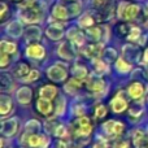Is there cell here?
Segmentation results:
<instances>
[{
    "label": "cell",
    "instance_id": "obj_1",
    "mask_svg": "<svg viewBox=\"0 0 148 148\" xmlns=\"http://www.w3.org/2000/svg\"><path fill=\"white\" fill-rule=\"evenodd\" d=\"M118 16L121 18L125 20H133L134 17H136V14L139 13V7L136 4H129V3H121L120 10H118Z\"/></svg>",
    "mask_w": 148,
    "mask_h": 148
},
{
    "label": "cell",
    "instance_id": "obj_2",
    "mask_svg": "<svg viewBox=\"0 0 148 148\" xmlns=\"http://www.w3.org/2000/svg\"><path fill=\"white\" fill-rule=\"evenodd\" d=\"M92 131V126L90 123V120L87 117H81L77 121V135L79 136H88L90 133Z\"/></svg>",
    "mask_w": 148,
    "mask_h": 148
},
{
    "label": "cell",
    "instance_id": "obj_3",
    "mask_svg": "<svg viewBox=\"0 0 148 148\" xmlns=\"http://www.w3.org/2000/svg\"><path fill=\"white\" fill-rule=\"evenodd\" d=\"M39 18H40V13H39L38 9L33 7H27L26 10H22L21 12V20L23 22L27 23H33V22H38Z\"/></svg>",
    "mask_w": 148,
    "mask_h": 148
},
{
    "label": "cell",
    "instance_id": "obj_4",
    "mask_svg": "<svg viewBox=\"0 0 148 148\" xmlns=\"http://www.w3.org/2000/svg\"><path fill=\"white\" fill-rule=\"evenodd\" d=\"M47 73H48V78L52 79V81H55V82H61L66 78V72H65L64 69H61L59 65L51 66L48 70H47Z\"/></svg>",
    "mask_w": 148,
    "mask_h": 148
},
{
    "label": "cell",
    "instance_id": "obj_5",
    "mask_svg": "<svg viewBox=\"0 0 148 148\" xmlns=\"http://www.w3.org/2000/svg\"><path fill=\"white\" fill-rule=\"evenodd\" d=\"M27 144L33 148H46V146L48 144V140H47V138L43 135L31 134L27 139Z\"/></svg>",
    "mask_w": 148,
    "mask_h": 148
},
{
    "label": "cell",
    "instance_id": "obj_6",
    "mask_svg": "<svg viewBox=\"0 0 148 148\" xmlns=\"http://www.w3.org/2000/svg\"><path fill=\"white\" fill-rule=\"evenodd\" d=\"M17 130V118H10L8 121H4L1 126V134L5 136H10Z\"/></svg>",
    "mask_w": 148,
    "mask_h": 148
},
{
    "label": "cell",
    "instance_id": "obj_7",
    "mask_svg": "<svg viewBox=\"0 0 148 148\" xmlns=\"http://www.w3.org/2000/svg\"><path fill=\"white\" fill-rule=\"evenodd\" d=\"M110 107H112L113 112L121 113L127 108V101H126L121 95H116V96L112 99V101H110Z\"/></svg>",
    "mask_w": 148,
    "mask_h": 148
},
{
    "label": "cell",
    "instance_id": "obj_8",
    "mask_svg": "<svg viewBox=\"0 0 148 148\" xmlns=\"http://www.w3.org/2000/svg\"><path fill=\"white\" fill-rule=\"evenodd\" d=\"M87 86L92 92H100L104 88V81L99 75H91L87 82Z\"/></svg>",
    "mask_w": 148,
    "mask_h": 148
},
{
    "label": "cell",
    "instance_id": "obj_9",
    "mask_svg": "<svg viewBox=\"0 0 148 148\" xmlns=\"http://www.w3.org/2000/svg\"><path fill=\"white\" fill-rule=\"evenodd\" d=\"M101 48L103 44H90V46H86L83 48V53L87 57H91V59L95 60L97 56L101 55Z\"/></svg>",
    "mask_w": 148,
    "mask_h": 148
},
{
    "label": "cell",
    "instance_id": "obj_10",
    "mask_svg": "<svg viewBox=\"0 0 148 148\" xmlns=\"http://www.w3.org/2000/svg\"><path fill=\"white\" fill-rule=\"evenodd\" d=\"M26 53H27L29 57H33V59H42L44 57V48L39 44H31V46L27 47L26 49Z\"/></svg>",
    "mask_w": 148,
    "mask_h": 148
},
{
    "label": "cell",
    "instance_id": "obj_11",
    "mask_svg": "<svg viewBox=\"0 0 148 148\" xmlns=\"http://www.w3.org/2000/svg\"><path fill=\"white\" fill-rule=\"evenodd\" d=\"M36 109H38L39 112L42 113V114L47 116V114H49V113L52 112V109H53V105H52L51 100H46V99H42V97H39V100L36 101Z\"/></svg>",
    "mask_w": 148,
    "mask_h": 148
},
{
    "label": "cell",
    "instance_id": "obj_12",
    "mask_svg": "<svg viewBox=\"0 0 148 148\" xmlns=\"http://www.w3.org/2000/svg\"><path fill=\"white\" fill-rule=\"evenodd\" d=\"M31 95H33V91H31L29 87H21L17 91V100L21 104H27L31 100Z\"/></svg>",
    "mask_w": 148,
    "mask_h": 148
},
{
    "label": "cell",
    "instance_id": "obj_13",
    "mask_svg": "<svg viewBox=\"0 0 148 148\" xmlns=\"http://www.w3.org/2000/svg\"><path fill=\"white\" fill-rule=\"evenodd\" d=\"M57 90L55 86H51V84H47V86H43L40 90H39V96L42 99H46V100H52L56 95Z\"/></svg>",
    "mask_w": 148,
    "mask_h": 148
},
{
    "label": "cell",
    "instance_id": "obj_14",
    "mask_svg": "<svg viewBox=\"0 0 148 148\" xmlns=\"http://www.w3.org/2000/svg\"><path fill=\"white\" fill-rule=\"evenodd\" d=\"M143 92H144V88L140 83L138 82H134V83L130 84L129 87V95H130L133 99H140L143 96Z\"/></svg>",
    "mask_w": 148,
    "mask_h": 148
},
{
    "label": "cell",
    "instance_id": "obj_15",
    "mask_svg": "<svg viewBox=\"0 0 148 148\" xmlns=\"http://www.w3.org/2000/svg\"><path fill=\"white\" fill-rule=\"evenodd\" d=\"M52 14H53L56 18H59V20H66V18L69 17V13H68L66 8H65V5H62L61 3L53 7Z\"/></svg>",
    "mask_w": 148,
    "mask_h": 148
},
{
    "label": "cell",
    "instance_id": "obj_16",
    "mask_svg": "<svg viewBox=\"0 0 148 148\" xmlns=\"http://www.w3.org/2000/svg\"><path fill=\"white\" fill-rule=\"evenodd\" d=\"M47 35L51 39H53V40H57V39H60L62 36V29L57 25H52L47 29Z\"/></svg>",
    "mask_w": 148,
    "mask_h": 148
},
{
    "label": "cell",
    "instance_id": "obj_17",
    "mask_svg": "<svg viewBox=\"0 0 148 148\" xmlns=\"http://www.w3.org/2000/svg\"><path fill=\"white\" fill-rule=\"evenodd\" d=\"M12 109V99L8 95H1V116H5Z\"/></svg>",
    "mask_w": 148,
    "mask_h": 148
},
{
    "label": "cell",
    "instance_id": "obj_18",
    "mask_svg": "<svg viewBox=\"0 0 148 148\" xmlns=\"http://www.w3.org/2000/svg\"><path fill=\"white\" fill-rule=\"evenodd\" d=\"M59 53L60 56L65 57V59H72L73 57V49L70 47L69 43H62L59 48Z\"/></svg>",
    "mask_w": 148,
    "mask_h": 148
},
{
    "label": "cell",
    "instance_id": "obj_19",
    "mask_svg": "<svg viewBox=\"0 0 148 148\" xmlns=\"http://www.w3.org/2000/svg\"><path fill=\"white\" fill-rule=\"evenodd\" d=\"M72 73L74 74V78H77V79H84L87 77L86 68L82 66V65H75V66H73Z\"/></svg>",
    "mask_w": 148,
    "mask_h": 148
},
{
    "label": "cell",
    "instance_id": "obj_20",
    "mask_svg": "<svg viewBox=\"0 0 148 148\" xmlns=\"http://www.w3.org/2000/svg\"><path fill=\"white\" fill-rule=\"evenodd\" d=\"M40 38V30H39L38 27H30L27 30V34H26V40H38V39Z\"/></svg>",
    "mask_w": 148,
    "mask_h": 148
},
{
    "label": "cell",
    "instance_id": "obj_21",
    "mask_svg": "<svg viewBox=\"0 0 148 148\" xmlns=\"http://www.w3.org/2000/svg\"><path fill=\"white\" fill-rule=\"evenodd\" d=\"M16 49H17V47H16L14 43H10V42H5L3 40L1 42V52H4V53H14Z\"/></svg>",
    "mask_w": 148,
    "mask_h": 148
},
{
    "label": "cell",
    "instance_id": "obj_22",
    "mask_svg": "<svg viewBox=\"0 0 148 148\" xmlns=\"http://www.w3.org/2000/svg\"><path fill=\"white\" fill-rule=\"evenodd\" d=\"M116 69H117L120 73H127L129 70L131 69V65L127 64L123 59H120V60H117V62H116Z\"/></svg>",
    "mask_w": 148,
    "mask_h": 148
},
{
    "label": "cell",
    "instance_id": "obj_23",
    "mask_svg": "<svg viewBox=\"0 0 148 148\" xmlns=\"http://www.w3.org/2000/svg\"><path fill=\"white\" fill-rule=\"evenodd\" d=\"M69 38L72 39L75 44H83V36H82V34L78 33L75 29H72V30L69 31Z\"/></svg>",
    "mask_w": 148,
    "mask_h": 148
},
{
    "label": "cell",
    "instance_id": "obj_24",
    "mask_svg": "<svg viewBox=\"0 0 148 148\" xmlns=\"http://www.w3.org/2000/svg\"><path fill=\"white\" fill-rule=\"evenodd\" d=\"M21 25L18 22H13L8 26V34H12L13 36H20L21 35Z\"/></svg>",
    "mask_w": 148,
    "mask_h": 148
},
{
    "label": "cell",
    "instance_id": "obj_25",
    "mask_svg": "<svg viewBox=\"0 0 148 148\" xmlns=\"http://www.w3.org/2000/svg\"><path fill=\"white\" fill-rule=\"evenodd\" d=\"M94 23V18L90 14H83L81 18H79V26L81 27H90Z\"/></svg>",
    "mask_w": 148,
    "mask_h": 148
},
{
    "label": "cell",
    "instance_id": "obj_26",
    "mask_svg": "<svg viewBox=\"0 0 148 148\" xmlns=\"http://www.w3.org/2000/svg\"><path fill=\"white\" fill-rule=\"evenodd\" d=\"M29 66L26 64H23V62H21V64H18V66L16 68V75L18 77V78H22V77L27 75L29 74Z\"/></svg>",
    "mask_w": 148,
    "mask_h": 148
},
{
    "label": "cell",
    "instance_id": "obj_27",
    "mask_svg": "<svg viewBox=\"0 0 148 148\" xmlns=\"http://www.w3.org/2000/svg\"><path fill=\"white\" fill-rule=\"evenodd\" d=\"M79 87H81V79H77V78L70 79L66 84V90H69V91H72V92H74L77 88H79Z\"/></svg>",
    "mask_w": 148,
    "mask_h": 148
},
{
    "label": "cell",
    "instance_id": "obj_28",
    "mask_svg": "<svg viewBox=\"0 0 148 148\" xmlns=\"http://www.w3.org/2000/svg\"><path fill=\"white\" fill-rule=\"evenodd\" d=\"M94 65H95V68H96V70L99 73H104V72H107V70H108V65L105 64L104 61L99 60V59H95L94 60Z\"/></svg>",
    "mask_w": 148,
    "mask_h": 148
},
{
    "label": "cell",
    "instance_id": "obj_29",
    "mask_svg": "<svg viewBox=\"0 0 148 148\" xmlns=\"http://www.w3.org/2000/svg\"><path fill=\"white\" fill-rule=\"evenodd\" d=\"M114 125L116 121H108L107 123L103 125V130L108 134V135H113V131H114Z\"/></svg>",
    "mask_w": 148,
    "mask_h": 148
},
{
    "label": "cell",
    "instance_id": "obj_30",
    "mask_svg": "<svg viewBox=\"0 0 148 148\" xmlns=\"http://www.w3.org/2000/svg\"><path fill=\"white\" fill-rule=\"evenodd\" d=\"M87 35L91 39H94V40H97V39L101 36V33H100V29L94 27V29H88V30H87Z\"/></svg>",
    "mask_w": 148,
    "mask_h": 148
},
{
    "label": "cell",
    "instance_id": "obj_31",
    "mask_svg": "<svg viewBox=\"0 0 148 148\" xmlns=\"http://www.w3.org/2000/svg\"><path fill=\"white\" fill-rule=\"evenodd\" d=\"M95 116H96V118H104L107 116V108L101 104L97 105L96 109H95Z\"/></svg>",
    "mask_w": 148,
    "mask_h": 148
},
{
    "label": "cell",
    "instance_id": "obj_32",
    "mask_svg": "<svg viewBox=\"0 0 148 148\" xmlns=\"http://www.w3.org/2000/svg\"><path fill=\"white\" fill-rule=\"evenodd\" d=\"M39 77H40V73H39L38 70H31V72L27 74V77H26L23 81H25V82H33V81H36Z\"/></svg>",
    "mask_w": 148,
    "mask_h": 148
},
{
    "label": "cell",
    "instance_id": "obj_33",
    "mask_svg": "<svg viewBox=\"0 0 148 148\" xmlns=\"http://www.w3.org/2000/svg\"><path fill=\"white\" fill-rule=\"evenodd\" d=\"M130 35H129V39H130V40H135L136 38H138L139 35H140V30H139V27H133L131 29V31H130Z\"/></svg>",
    "mask_w": 148,
    "mask_h": 148
},
{
    "label": "cell",
    "instance_id": "obj_34",
    "mask_svg": "<svg viewBox=\"0 0 148 148\" xmlns=\"http://www.w3.org/2000/svg\"><path fill=\"white\" fill-rule=\"evenodd\" d=\"M123 129H125V126H123V123H122V122H116V125H114V131H113V135H120V134L123 131Z\"/></svg>",
    "mask_w": 148,
    "mask_h": 148
},
{
    "label": "cell",
    "instance_id": "obj_35",
    "mask_svg": "<svg viewBox=\"0 0 148 148\" xmlns=\"http://www.w3.org/2000/svg\"><path fill=\"white\" fill-rule=\"evenodd\" d=\"M55 134H56V136H60V138H64V136H66V130H65V126H61V125L57 126Z\"/></svg>",
    "mask_w": 148,
    "mask_h": 148
},
{
    "label": "cell",
    "instance_id": "obj_36",
    "mask_svg": "<svg viewBox=\"0 0 148 148\" xmlns=\"http://www.w3.org/2000/svg\"><path fill=\"white\" fill-rule=\"evenodd\" d=\"M59 107H57V114H62L64 113V108H65V99L64 97H61V99H59Z\"/></svg>",
    "mask_w": 148,
    "mask_h": 148
},
{
    "label": "cell",
    "instance_id": "obj_37",
    "mask_svg": "<svg viewBox=\"0 0 148 148\" xmlns=\"http://www.w3.org/2000/svg\"><path fill=\"white\" fill-rule=\"evenodd\" d=\"M9 64V56H8V53H4V52H1V66H7V65Z\"/></svg>",
    "mask_w": 148,
    "mask_h": 148
},
{
    "label": "cell",
    "instance_id": "obj_38",
    "mask_svg": "<svg viewBox=\"0 0 148 148\" xmlns=\"http://www.w3.org/2000/svg\"><path fill=\"white\" fill-rule=\"evenodd\" d=\"M109 0H94V4L95 7H99V8H104L105 5L108 4Z\"/></svg>",
    "mask_w": 148,
    "mask_h": 148
},
{
    "label": "cell",
    "instance_id": "obj_39",
    "mask_svg": "<svg viewBox=\"0 0 148 148\" xmlns=\"http://www.w3.org/2000/svg\"><path fill=\"white\" fill-rule=\"evenodd\" d=\"M114 148H129V144L125 140H120L114 144Z\"/></svg>",
    "mask_w": 148,
    "mask_h": 148
},
{
    "label": "cell",
    "instance_id": "obj_40",
    "mask_svg": "<svg viewBox=\"0 0 148 148\" xmlns=\"http://www.w3.org/2000/svg\"><path fill=\"white\" fill-rule=\"evenodd\" d=\"M94 148H108V146H107V143H105L104 140H99L97 143H95Z\"/></svg>",
    "mask_w": 148,
    "mask_h": 148
},
{
    "label": "cell",
    "instance_id": "obj_41",
    "mask_svg": "<svg viewBox=\"0 0 148 148\" xmlns=\"http://www.w3.org/2000/svg\"><path fill=\"white\" fill-rule=\"evenodd\" d=\"M5 10H7V5H5L4 3H1V17H4Z\"/></svg>",
    "mask_w": 148,
    "mask_h": 148
},
{
    "label": "cell",
    "instance_id": "obj_42",
    "mask_svg": "<svg viewBox=\"0 0 148 148\" xmlns=\"http://www.w3.org/2000/svg\"><path fill=\"white\" fill-rule=\"evenodd\" d=\"M143 61H144V62H147V64H148V49H147L146 52H144V56H143Z\"/></svg>",
    "mask_w": 148,
    "mask_h": 148
},
{
    "label": "cell",
    "instance_id": "obj_43",
    "mask_svg": "<svg viewBox=\"0 0 148 148\" xmlns=\"http://www.w3.org/2000/svg\"><path fill=\"white\" fill-rule=\"evenodd\" d=\"M57 148H68V147H66V144H65L64 142H60V143L57 144Z\"/></svg>",
    "mask_w": 148,
    "mask_h": 148
}]
</instances>
